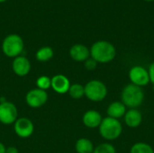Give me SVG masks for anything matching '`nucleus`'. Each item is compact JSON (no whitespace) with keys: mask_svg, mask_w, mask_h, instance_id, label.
<instances>
[{"mask_svg":"<svg viewBox=\"0 0 154 153\" xmlns=\"http://www.w3.org/2000/svg\"><path fill=\"white\" fill-rule=\"evenodd\" d=\"M89 50L90 57L97 63H108L116 55V47L107 41H97L94 42Z\"/></svg>","mask_w":154,"mask_h":153,"instance_id":"1","label":"nucleus"},{"mask_svg":"<svg viewBox=\"0 0 154 153\" xmlns=\"http://www.w3.org/2000/svg\"><path fill=\"white\" fill-rule=\"evenodd\" d=\"M122 103L130 109L139 107L144 100V92L142 87L134 84L126 85L122 90Z\"/></svg>","mask_w":154,"mask_h":153,"instance_id":"2","label":"nucleus"},{"mask_svg":"<svg viewBox=\"0 0 154 153\" xmlns=\"http://www.w3.org/2000/svg\"><path fill=\"white\" fill-rule=\"evenodd\" d=\"M99 133L106 141H115L118 139L123 132L122 124L117 119L106 117L99 125Z\"/></svg>","mask_w":154,"mask_h":153,"instance_id":"3","label":"nucleus"},{"mask_svg":"<svg viewBox=\"0 0 154 153\" xmlns=\"http://www.w3.org/2000/svg\"><path fill=\"white\" fill-rule=\"evenodd\" d=\"M24 48L23 38L15 33L7 35L2 42V50L9 58H16L21 55Z\"/></svg>","mask_w":154,"mask_h":153,"instance_id":"4","label":"nucleus"},{"mask_svg":"<svg viewBox=\"0 0 154 153\" xmlns=\"http://www.w3.org/2000/svg\"><path fill=\"white\" fill-rule=\"evenodd\" d=\"M85 96L92 102H101L107 96V87L100 80L93 79L85 86Z\"/></svg>","mask_w":154,"mask_h":153,"instance_id":"5","label":"nucleus"},{"mask_svg":"<svg viewBox=\"0 0 154 153\" xmlns=\"http://www.w3.org/2000/svg\"><path fill=\"white\" fill-rule=\"evenodd\" d=\"M18 119V111L14 104L9 101L0 102V123L10 125Z\"/></svg>","mask_w":154,"mask_h":153,"instance_id":"6","label":"nucleus"},{"mask_svg":"<svg viewBox=\"0 0 154 153\" xmlns=\"http://www.w3.org/2000/svg\"><path fill=\"white\" fill-rule=\"evenodd\" d=\"M129 79L131 84L140 87H144L150 83L149 71L142 66H134L129 71Z\"/></svg>","mask_w":154,"mask_h":153,"instance_id":"7","label":"nucleus"},{"mask_svg":"<svg viewBox=\"0 0 154 153\" xmlns=\"http://www.w3.org/2000/svg\"><path fill=\"white\" fill-rule=\"evenodd\" d=\"M48 101V94L46 91L34 88L30 90L25 96L26 104L32 108H39L46 104Z\"/></svg>","mask_w":154,"mask_h":153,"instance_id":"8","label":"nucleus"},{"mask_svg":"<svg viewBox=\"0 0 154 153\" xmlns=\"http://www.w3.org/2000/svg\"><path fill=\"white\" fill-rule=\"evenodd\" d=\"M14 130L15 134L23 139L29 138L34 131V125L32 122L26 117L18 118L14 124Z\"/></svg>","mask_w":154,"mask_h":153,"instance_id":"9","label":"nucleus"},{"mask_svg":"<svg viewBox=\"0 0 154 153\" xmlns=\"http://www.w3.org/2000/svg\"><path fill=\"white\" fill-rule=\"evenodd\" d=\"M12 69L16 76L25 77L31 71V62L26 57L20 55L14 59L12 62Z\"/></svg>","mask_w":154,"mask_h":153,"instance_id":"10","label":"nucleus"},{"mask_svg":"<svg viewBox=\"0 0 154 153\" xmlns=\"http://www.w3.org/2000/svg\"><path fill=\"white\" fill-rule=\"evenodd\" d=\"M69 56L75 61L85 62L88 58H90V50L86 45L77 43L69 49Z\"/></svg>","mask_w":154,"mask_h":153,"instance_id":"11","label":"nucleus"},{"mask_svg":"<svg viewBox=\"0 0 154 153\" xmlns=\"http://www.w3.org/2000/svg\"><path fill=\"white\" fill-rule=\"evenodd\" d=\"M70 85L69 79L62 74H58L51 78V88L58 94L68 93Z\"/></svg>","mask_w":154,"mask_h":153,"instance_id":"12","label":"nucleus"},{"mask_svg":"<svg viewBox=\"0 0 154 153\" xmlns=\"http://www.w3.org/2000/svg\"><path fill=\"white\" fill-rule=\"evenodd\" d=\"M102 120L103 118H102L101 114L96 110L87 111L83 115V117H82V122L84 125L90 129H95V128L99 127Z\"/></svg>","mask_w":154,"mask_h":153,"instance_id":"13","label":"nucleus"},{"mask_svg":"<svg viewBox=\"0 0 154 153\" xmlns=\"http://www.w3.org/2000/svg\"><path fill=\"white\" fill-rule=\"evenodd\" d=\"M124 119H125V123L126 124V125L128 127L136 128V127L140 126L143 122V115L136 108L129 109L126 111V113L124 116Z\"/></svg>","mask_w":154,"mask_h":153,"instance_id":"14","label":"nucleus"},{"mask_svg":"<svg viewBox=\"0 0 154 153\" xmlns=\"http://www.w3.org/2000/svg\"><path fill=\"white\" fill-rule=\"evenodd\" d=\"M106 113L108 117L119 120L120 118L125 116L126 113V106L122 102L115 101L108 106Z\"/></svg>","mask_w":154,"mask_h":153,"instance_id":"15","label":"nucleus"},{"mask_svg":"<svg viewBox=\"0 0 154 153\" xmlns=\"http://www.w3.org/2000/svg\"><path fill=\"white\" fill-rule=\"evenodd\" d=\"M94 144L88 138H80L76 142L75 150L77 153H93Z\"/></svg>","mask_w":154,"mask_h":153,"instance_id":"16","label":"nucleus"},{"mask_svg":"<svg viewBox=\"0 0 154 153\" xmlns=\"http://www.w3.org/2000/svg\"><path fill=\"white\" fill-rule=\"evenodd\" d=\"M53 56H54V51L52 48L50 46H43L40 48L35 53V58L40 62H47L51 60L53 58Z\"/></svg>","mask_w":154,"mask_h":153,"instance_id":"17","label":"nucleus"},{"mask_svg":"<svg viewBox=\"0 0 154 153\" xmlns=\"http://www.w3.org/2000/svg\"><path fill=\"white\" fill-rule=\"evenodd\" d=\"M69 95L74 99H80L85 96V87L81 84H72L69 89Z\"/></svg>","mask_w":154,"mask_h":153,"instance_id":"18","label":"nucleus"},{"mask_svg":"<svg viewBox=\"0 0 154 153\" xmlns=\"http://www.w3.org/2000/svg\"><path fill=\"white\" fill-rule=\"evenodd\" d=\"M130 153H154V150L146 142H136L132 146Z\"/></svg>","mask_w":154,"mask_h":153,"instance_id":"19","label":"nucleus"},{"mask_svg":"<svg viewBox=\"0 0 154 153\" xmlns=\"http://www.w3.org/2000/svg\"><path fill=\"white\" fill-rule=\"evenodd\" d=\"M37 88L46 91L50 87H51V78L48 76H41L36 80Z\"/></svg>","mask_w":154,"mask_h":153,"instance_id":"20","label":"nucleus"},{"mask_svg":"<svg viewBox=\"0 0 154 153\" xmlns=\"http://www.w3.org/2000/svg\"><path fill=\"white\" fill-rule=\"evenodd\" d=\"M93 153H116V150L111 143L105 142L97 145L94 149Z\"/></svg>","mask_w":154,"mask_h":153,"instance_id":"21","label":"nucleus"},{"mask_svg":"<svg viewBox=\"0 0 154 153\" xmlns=\"http://www.w3.org/2000/svg\"><path fill=\"white\" fill-rule=\"evenodd\" d=\"M97 66V62L92 59L91 57L88 58L86 61H85V68L88 69V70H94Z\"/></svg>","mask_w":154,"mask_h":153,"instance_id":"22","label":"nucleus"},{"mask_svg":"<svg viewBox=\"0 0 154 153\" xmlns=\"http://www.w3.org/2000/svg\"><path fill=\"white\" fill-rule=\"evenodd\" d=\"M149 76H150V82L154 85V61L149 67Z\"/></svg>","mask_w":154,"mask_h":153,"instance_id":"23","label":"nucleus"},{"mask_svg":"<svg viewBox=\"0 0 154 153\" xmlns=\"http://www.w3.org/2000/svg\"><path fill=\"white\" fill-rule=\"evenodd\" d=\"M5 153H19V152H18L17 148H15V147H14V146H10V147L6 148Z\"/></svg>","mask_w":154,"mask_h":153,"instance_id":"24","label":"nucleus"},{"mask_svg":"<svg viewBox=\"0 0 154 153\" xmlns=\"http://www.w3.org/2000/svg\"><path fill=\"white\" fill-rule=\"evenodd\" d=\"M5 151H6L5 146L2 142H0V153H5Z\"/></svg>","mask_w":154,"mask_h":153,"instance_id":"25","label":"nucleus"},{"mask_svg":"<svg viewBox=\"0 0 154 153\" xmlns=\"http://www.w3.org/2000/svg\"><path fill=\"white\" fill-rule=\"evenodd\" d=\"M6 0H0V3H4V2H5Z\"/></svg>","mask_w":154,"mask_h":153,"instance_id":"26","label":"nucleus"},{"mask_svg":"<svg viewBox=\"0 0 154 153\" xmlns=\"http://www.w3.org/2000/svg\"><path fill=\"white\" fill-rule=\"evenodd\" d=\"M145 1H154V0H145Z\"/></svg>","mask_w":154,"mask_h":153,"instance_id":"27","label":"nucleus"}]
</instances>
